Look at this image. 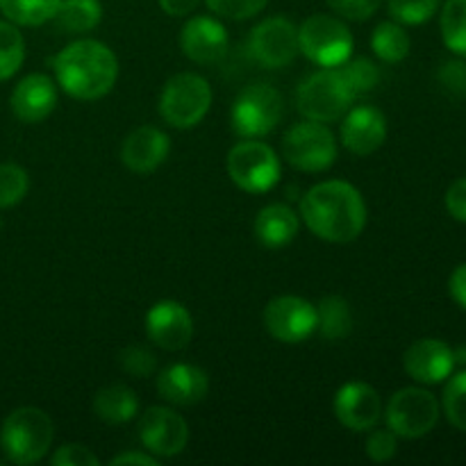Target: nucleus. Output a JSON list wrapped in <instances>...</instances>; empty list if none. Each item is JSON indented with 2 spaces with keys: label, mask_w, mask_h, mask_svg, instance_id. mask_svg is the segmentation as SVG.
Instances as JSON below:
<instances>
[{
  "label": "nucleus",
  "mask_w": 466,
  "mask_h": 466,
  "mask_svg": "<svg viewBox=\"0 0 466 466\" xmlns=\"http://www.w3.org/2000/svg\"><path fill=\"white\" fill-rule=\"evenodd\" d=\"M300 217L312 235L330 244H349L367 226V203L350 182L326 180L300 200Z\"/></svg>",
  "instance_id": "obj_1"
},
{
  "label": "nucleus",
  "mask_w": 466,
  "mask_h": 466,
  "mask_svg": "<svg viewBox=\"0 0 466 466\" xmlns=\"http://www.w3.org/2000/svg\"><path fill=\"white\" fill-rule=\"evenodd\" d=\"M55 80L76 100H98L118 80V59L109 46L96 39L68 44L53 57Z\"/></svg>",
  "instance_id": "obj_2"
},
{
  "label": "nucleus",
  "mask_w": 466,
  "mask_h": 466,
  "mask_svg": "<svg viewBox=\"0 0 466 466\" xmlns=\"http://www.w3.org/2000/svg\"><path fill=\"white\" fill-rule=\"evenodd\" d=\"M55 440V426L41 408H18L7 414L0 428V449L9 462L36 464L48 455Z\"/></svg>",
  "instance_id": "obj_3"
},
{
  "label": "nucleus",
  "mask_w": 466,
  "mask_h": 466,
  "mask_svg": "<svg viewBox=\"0 0 466 466\" xmlns=\"http://www.w3.org/2000/svg\"><path fill=\"white\" fill-rule=\"evenodd\" d=\"M355 98L353 89L339 68H323V71L312 73L308 80L300 82L299 94V109L305 118L321 123H332L344 118V114L353 107Z\"/></svg>",
  "instance_id": "obj_4"
},
{
  "label": "nucleus",
  "mask_w": 466,
  "mask_h": 466,
  "mask_svg": "<svg viewBox=\"0 0 466 466\" xmlns=\"http://www.w3.org/2000/svg\"><path fill=\"white\" fill-rule=\"evenodd\" d=\"M212 107V86L203 76L177 73L164 85L159 96V114L177 130H189L208 116Z\"/></svg>",
  "instance_id": "obj_5"
},
{
  "label": "nucleus",
  "mask_w": 466,
  "mask_h": 466,
  "mask_svg": "<svg viewBox=\"0 0 466 466\" xmlns=\"http://www.w3.org/2000/svg\"><path fill=\"white\" fill-rule=\"evenodd\" d=\"M226 167L230 180L248 194H267L282 176V162L276 150L258 139H244L232 146Z\"/></svg>",
  "instance_id": "obj_6"
},
{
  "label": "nucleus",
  "mask_w": 466,
  "mask_h": 466,
  "mask_svg": "<svg viewBox=\"0 0 466 466\" xmlns=\"http://www.w3.org/2000/svg\"><path fill=\"white\" fill-rule=\"evenodd\" d=\"M353 32L341 18L314 14L299 27V48L309 62L337 68L353 55Z\"/></svg>",
  "instance_id": "obj_7"
},
{
  "label": "nucleus",
  "mask_w": 466,
  "mask_h": 466,
  "mask_svg": "<svg viewBox=\"0 0 466 466\" xmlns=\"http://www.w3.org/2000/svg\"><path fill=\"white\" fill-rule=\"evenodd\" d=\"M285 114V100L276 86L267 82L250 85L237 96L230 112L232 130L241 139H259L278 127Z\"/></svg>",
  "instance_id": "obj_8"
},
{
  "label": "nucleus",
  "mask_w": 466,
  "mask_h": 466,
  "mask_svg": "<svg viewBox=\"0 0 466 466\" xmlns=\"http://www.w3.org/2000/svg\"><path fill=\"white\" fill-rule=\"evenodd\" d=\"M337 150L339 146L330 127L312 118L291 126L282 139V157L299 171H328L335 164Z\"/></svg>",
  "instance_id": "obj_9"
},
{
  "label": "nucleus",
  "mask_w": 466,
  "mask_h": 466,
  "mask_svg": "<svg viewBox=\"0 0 466 466\" xmlns=\"http://www.w3.org/2000/svg\"><path fill=\"white\" fill-rule=\"evenodd\" d=\"M387 428L403 440L426 437L440 421V400L421 387L396 391L387 405Z\"/></svg>",
  "instance_id": "obj_10"
},
{
  "label": "nucleus",
  "mask_w": 466,
  "mask_h": 466,
  "mask_svg": "<svg viewBox=\"0 0 466 466\" xmlns=\"http://www.w3.org/2000/svg\"><path fill=\"white\" fill-rule=\"evenodd\" d=\"M264 328L282 344H300L317 332V308L300 296H278L264 308Z\"/></svg>",
  "instance_id": "obj_11"
},
{
  "label": "nucleus",
  "mask_w": 466,
  "mask_h": 466,
  "mask_svg": "<svg viewBox=\"0 0 466 466\" xmlns=\"http://www.w3.org/2000/svg\"><path fill=\"white\" fill-rule=\"evenodd\" d=\"M248 53L264 68L287 66L300 53L299 27L285 16L267 18L250 32Z\"/></svg>",
  "instance_id": "obj_12"
},
{
  "label": "nucleus",
  "mask_w": 466,
  "mask_h": 466,
  "mask_svg": "<svg viewBox=\"0 0 466 466\" xmlns=\"http://www.w3.org/2000/svg\"><path fill=\"white\" fill-rule=\"evenodd\" d=\"M139 440L157 458H173L187 449L189 426L171 408H148L141 414Z\"/></svg>",
  "instance_id": "obj_13"
},
{
  "label": "nucleus",
  "mask_w": 466,
  "mask_h": 466,
  "mask_svg": "<svg viewBox=\"0 0 466 466\" xmlns=\"http://www.w3.org/2000/svg\"><path fill=\"white\" fill-rule=\"evenodd\" d=\"M332 410L341 426L353 432H362L378 426L382 417V400L371 385L353 380L339 387Z\"/></svg>",
  "instance_id": "obj_14"
},
{
  "label": "nucleus",
  "mask_w": 466,
  "mask_h": 466,
  "mask_svg": "<svg viewBox=\"0 0 466 466\" xmlns=\"http://www.w3.org/2000/svg\"><path fill=\"white\" fill-rule=\"evenodd\" d=\"M146 335L164 350H182L194 337V319L177 300H159L146 314Z\"/></svg>",
  "instance_id": "obj_15"
},
{
  "label": "nucleus",
  "mask_w": 466,
  "mask_h": 466,
  "mask_svg": "<svg viewBox=\"0 0 466 466\" xmlns=\"http://www.w3.org/2000/svg\"><path fill=\"white\" fill-rule=\"evenodd\" d=\"M182 53L196 64H218L228 55V30L221 21L212 16H194L185 23L180 32Z\"/></svg>",
  "instance_id": "obj_16"
},
{
  "label": "nucleus",
  "mask_w": 466,
  "mask_h": 466,
  "mask_svg": "<svg viewBox=\"0 0 466 466\" xmlns=\"http://www.w3.org/2000/svg\"><path fill=\"white\" fill-rule=\"evenodd\" d=\"M403 367L421 385H440L453 376V349L440 339H419L405 350Z\"/></svg>",
  "instance_id": "obj_17"
},
{
  "label": "nucleus",
  "mask_w": 466,
  "mask_h": 466,
  "mask_svg": "<svg viewBox=\"0 0 466 466\" xmlns=\"http://www.w3.org/2000/svg\"><path fill=\"white\" fill-rule=\"evenodd\" d=\"M387 139V118L385 114L371 105L350 107L341 121V144L353 155L367 157L376 153Z\"/></svg>",
  "instance_id": "obj_18"
},
{
  "label": "nucleus",
  "mask_w": 466,
  "mask_h": 466,
  "mask_svg": "<svg viewBox=\"0 0 466 466\" xmlns=\"http://www.w3.org/2000/svg\"><path fill=\"white\" fill-rule=\"evenodd\" d=\"M171 139L167 132L153 126H141L126 137L121 146V162L137 176H148L167 162Z\"/></svg>",
  "instance_id": "obj_19"
},
{
  "label": "nucleus",
  "mask_w": 466,
  "mask_h": 466,
  "mask_svg": "<svg viewBox=\"0 0 466 466\" xmlns=\"http://www.w3.org/2000/svg\"><path fill=\"white\" fill-rule=\"evenodd\" d=\"M57 107V85L44 73L23 77L12 91V112L23 123H41Z\"/></svg>",
  "instance_id": "obj_20"
},
{
  "label": "nucleus",
  "mask_w": 466,
  "mask_h": 466,
  "mask_svg": "<svg viewBox=\"0 0 466 466\" xmlns=\"http://www.w3.org/2000/svg\"><path fill=\"white\" fill-rule=\"evenodd\" d=\"M157 391L171 405H196L208 396L209 376L205 369L196 367V364H171L159 371Z\"/></svg>",
  "instance_id": "obj_21"
},
{
  "label": "nucleus",
  "mask_w": 466,
  "mask_h": 466,
  "mask_svg": "<svg viewBox=\"0 0 466 466\" xmlns=\"http://www.w3.org/2000/svg\"><path fill=\"white\" fill-rule=\"evenodd\" d=\"M300 230V218L289 205L273 203L259 209L255 218V237L264 248H285L296 239Z\"/></svg>",
  "instance_id": "obj_22"
},
{
  "label": "nucleus",
  "mask_w": 466,
  "mask_h": 466,
  "mask_svg": "<svg viewBox=\"0 0 466 466\" xmlns=\"http://www.w3.org/2000/svg\"><path fill=\"white\" fill-rule=\"evenodd\" d=\"M139 412V399L135 390L126 385H109L103 387L94 396V414L105 423L121 426V423L132 421Z\"/></svg>",
  "instance_id": "obj_23"
},
{
  "label": "nucleus",
  "mask_w": 466,
  "mask_h": 466,
  "mask_svg": "<svg viewBox=\"0 0 466 466\" xmlns=\"http://www.w3.org/2000/svg\"><path fill=\"white\" fill-rule=\"evenodd\" d=\"M53 21L66 35H86L103 21V3L100 0H59Z\"/></svg>",
  "instance_id": "obj_24"
},
{
  "label": "nucleus",
  "mask_w": 466,
  "mask_h": 466,
  "mask_svg": "<svg viewBox=\"0 0 466 466\" xmlns=\"http://www.w3.org/2000/svg\"><path fill=\"white\" fill-rule=\"evenodd\" d=\"M410 48H412V41H410V35L405 32V27L400 23L382 21L373 27L371 50L382 62H403L410 55Z\"/></svg>",
  "instance_id": "obj_25"
},
{
  "label": "nucleus",
  "mask_w": 466,
  "mask_h": 466,
  "mask_svg": "<svg viewBox=\"0 0 466 466\" xmlns=\"http://www.w3.org/2000/svg\"><path fill=\"white\" fill-rule=\"evenodd\" d=\"M319 328L321 335L330 341L346 339L353 330V314H350L349 303L341 296H326L317 308Z\"/></svg>",
  "instance_id": "obj_26"
},
{
  "label": "nucleus",
  "mask_w": 466,
  "mask_h": 466,
  "mask_svg": "<svg viewBox=\"0 0 466 466\" xmlns=\"http://www.w3.org/2000/svg\"><path fill=\"white\" fill-rule=\"evenodd\" d=\"M59 0H0V12L16 25H44L53 21Z\"/></svg>",
  "instance_id": "obj_27"
},
{
  "label": "nucleus",
  "mask_w": 466,
  "mask_h": 466,
  "mask_svg": "<svg viewBox=\"0 0 466 466\" xmlns=\"http://www.w3.org/2000/svg\"><path fill=\"white\" fill-rule=\"evenodd\" d=\"M440 25L446 48L466 57V0H446Z\"/></svg>",
  "instance_id": "obj_28"
},
{
  "label": "nucleus",
  "mask_w": 466,
  "mask_h": 466,
  "mask_svg": "<svg viewBox=\"0 0 466 466\" xmlns=\"http://www.w3.org/2000/svg\"><path fill=\"white\" fill-rule=\"evenodd\" d=\"M25 59V41L16 23L0 21V82L9 80Z\"/></svg>",
  "instance_id": "obj_29"
},
{
  "label": "nucleus",
  "mask_w": 466,
  "mask_h": 466,
  "mask_svg": "<svg viewBox=\"0 0 466 466\" xmlns=\"http://www.w3.org/2000/svg\"><path fill=\"white\" fill-rule=\"evenodd\" d=\"M339 68V73L344 76V80L349 82V86L353 89L355 96H364L369 91H373L380 82V71H378L376 62H371L369 57H355L346 59Z\"/></svg>",
  "instance_id": "obj_30"
},
{
  "label": "nucleus",
  "mask_w": 466,
  "mask_h": 466,
  "mask_svg": "<svg viewBox=\"0 0 466 466\" xmlns=\"http://www.w3.org/2000/svg\"><path fill=\"white\" fill-rule=\"evenodd\" d=\"M30 189L27 171L18 164H0V209L21 203Z\"/></svg>",
  "instance_id": "obj_31"
},
{
  "label": "nucleus",
  "mask_w": 466,
  "mask_h": 466,
  "mask_svg": "<svg viewBox=\"0 0 466 466\" xmlns=\"http://www.w3.org/2000/svg\"><path fill=\"white\" fill-rule=\"evenodd\" d=\"M391 18L400 25H421L440 9V0H387Z\"/></svg>",
  "instance_id": "obj_32"
},
{
  "label": "nucleus",
  "mask_w": 466,
  "mask_h": 466,
  "mask_svg": "<svg viewBox=\"0 0 466 466\" xmlns=\"http://www.w3.org/2000/svg\"><path fill=\"white\" fill-rule=\"evenodd\" d=\"M444 414L458 431L466 432V371L455 373L444 390Z\"/></svg>",
  "instance_id": "obj_33"
},
{
  "label": "nucleus",
  "mask_w": 466,
  "mask_h": 466,
  "mask_svg": "<svg viewBox=\"0 0 466 466\" xmlns=\"http://www.w3.org/2000/svg\"><path fill=\"white\" fill-rule=\"evenodd\" d=\"M118 364L132 378H148L157 371V360H155V355L146 346L139 344L126 346L121 350V355H118Z\"/></svg>",
  "instance_id": "obj_34"
},
{
  "label": "nucleus",
  "mask_w": 466,
  "mask_h": 466,
  "mask_svg": "<svg viewBox=\"0 0 466 466\" xmlns=\"http://www.w3.org/2000/svg\"><path fill=\"white\" fill-rule=\"evenodd\" d=\"M209 12H214L221 18H230V21H246V18L258 16L264 12L268 0H205Z\"/></svg>",
  "instance_id": "obj_35"
},
{
  "label": "nucleus",
  "mask_w": 466,
  "mask_h": 466,
  "mask_svg": "<svg viewBox=\"0 0 466 466\" xmlns=\"http://www.w3.org/2000/svg\"><path fill=\"white\" fill-rule=\"evenodd\" d=\"M364 449H367L369 460H373V462H390L396 451H399V441H396V435L390 428H378V431L371 428Z\"/></svg>",
  "instance_id": "obj_36"
},
{
  "label": "nucleus",
  "mask_w": 466,
  "mask_h": 466,
  "mask_svg": "<svg viewBox=\"0 0 466 466\" xmlns=\"http://www.w3.org/2000/svg\"><path fill=\"white\" fill-rule=\"evenodd\" d=\"M326 3L346 21H367L378 12L382 0H326Z\"/></svg>",
  "instance_id": "obj_37"
},
{
  "label": "nucleus",
  "mask_w": 466,
  "mask_h": 466,
  "mask_svg": "<svg viewBox=\"0 0 466 466\" xmlns=\"http://www.w3.org/2000/svg\"><path fill=\"white\" fill-rule=\"evenodd\" d=\"M53 466H98V455L82 444H64L50 458Z\"/></svg>",
  "instance_id": "obj_38"
},
{
  "label": "nucleus",
  "mask_w": 466,
  "mask_h": 466,
  "mask_svg": "<svg viewBox=\"0 0 466 466\" xmlns=\"http://www.w3.org/2000/svg\"><path fill=\"white\" fill-rule=\"evenodd\" d=\"M440 80L453 94H466V64L460 62V59L446 62L440 68Z\"/></svg>",
  "instance_id": "obj_39"
},
{
  "label": "nucleus",
  "mask_w": 466,
  "mask_h": 466,
  "mask_svg": "<svg viewBox=\"0 0 466 466\" xmlns=\"http://www.w3.org/2000/svg\"><path fill=\"white\" fill-rule=\"evenodd\" d=\"M446 209L455 221L466 223V177H460L446 191Z\"/></svg>",
  "instance_id": "obj_40"
},
{
  "label": "nucleus",
  "mask_w": 466,
  "mask_h": 466,
  "mask_svg": "<svg viewBox=\"0 0 466 466\" xmlns=\"http://www.w3.org/2000/svg\"><path fill=\"white\" fill-rule=\"evenodd\" d=\"M449 291L451 299H453L460 308L466 309V262L460 264V267L451 273Z\"/></svg>",
  "instance_id": "obj_41"
},
{
  "label": "nucleus",
  "mask_w": 466,
  "mask_h": 466,
  "mask_svg": "<svg viewBox=\"0 0 466 466\" xmlns=\"http://www.w3.org/2000/svg\"><path fill=\"white\" fill-rule=\"evenodd\" d=\"M200 0H159V7L168 14V16H187L198 7Z\"/></svg>",
  "instance_id": "obj_42"
},
{
  "label": "nucleus",
  "mask_w": 466,
  "mask_h": 466,
  "mask_svg": "<svg viewBox=\"0 0 466 466\" xmlns=\"http://www.w3.org/2000/svg\"><path fill=\"white\" fill-rule=\"evenodd\" d=\"M112 466H127V464H137V466H155L157 464V458L148 453H137V451H127V453L116 455V458L109 462Z\"/></svg>",
  "instance_id": "obj_43"
},
{
  "label": "nucleus",
  "mask_w": 466,
  "mask_h": 466,
  "mask_svg": "<svg viewBox=\"0 0 466 466\" xmlns=\"http://www.w3.org/2000/svg\"><path fill=\"white\" fill-rule=\"evenodd\" d=\"M453 358H455V364H466V346H458V349H453Z\"/></svg>",
  "instance_id": "obj_44"
}]
</instances>
